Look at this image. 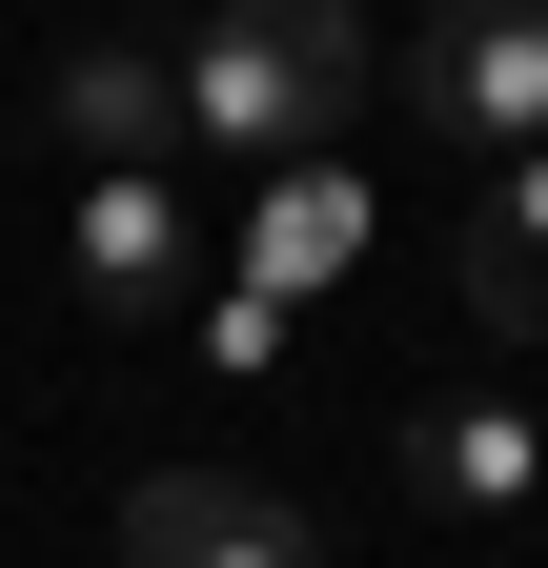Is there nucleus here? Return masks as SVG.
Here are the masks:
<instances>
[{
  "label": "nucleus",
  "instance_id": "1",
  "mask_svg": "<svg viewBox=\"0 0 548 568\" xmlns=\"http://www.w3.org/2000/svg\"><path fill=\"white\" fill-rule=\"evenodd\" d=\"M163 82H183V142H224V163L285 183V163H325V122L366 102V21L346 0H244V21H203Z\"/></svg>",
  "mask_w": 548,
  "mask_h": 568
},
{
  "label": "nucleus",
  "instance_id": "2",
  "mask_svg": "<svg viewBox=\"0 0 548 568\" xmlns=\"http://www.w3.org/2000/svg\"><path fill=\"white\" fill-rule=\"evenodd\" d=\"M406 102H427L467 163H528V142H548V21H508V0H447V21L406 41Z\"/></svg>",
  "mask_w": 548,
  "mask_h": 568
},
{
  "label": "nucleus",
  "instance_id": "3",
  "mask_svg": "<svg viewBox=\"0 0 548 568\" xmlns=\"http://www.w3.org/2000/svg\"><path fill=\"white\" fill-rule=\"evenodd\" d=\"M122 568H325V528L244 467H143L122 487Z\"/></svg>",
  "mask_w": 548,
  "mask_h": 568
},
{
  "label": "nucleus",
  "instance_id": "4",
  "mask_svg": "<svg viewBox=\"0 0 548 568\" xmlns=\"http://www.w3.org/2000/svg\"><path fill=\"white\" fill-rule=\"evenodd\" d=\"M61 142H82V183H163V142H183V82L143 41H82L61 61Z\"/></svg>",
  "mask_w": 548,
  "mask_h": 568
},
{
  "label": "nucleus",
  "instance_id": "5",
  "mask_svg": "<svg viewBox=\"0 0 548 568\" xmlns=\"http://www.w3.org/2000/svg\"><path fill=\"white\" fill-rule=\"evenodd\" d=\"M406 487L488 528V508H528V487H548V447H528V406H508V386H467V406H427V426H406Z\"/></svg>",
  "mask_w": 548,
  "mask_h": 568
},
{
  "label": "nucleus",
  "instance_id": "6",
  "mask_svg": "<svg viewBox=\"0 0 548 568\" xmlns=\"http://www.w3.org/2000/svg\"><path fill=\"white\" fill-rule=\"evenodd\" d=\"M346 264H366V183L346 163H285L244 203V284H264V305H305V284H346Z\"/></svg>",
  "mask_w": 548,
  "mask_h": 568
},
{
  "label": "nucleus",
  "instance_id": "7",
  "mask_svg": "<svg viewBox=\"0 0 548 568\" xmlns=\"http://www.w3.org/2000/svg\"><path fill=\"white\" fill-rule=\"evenodd\" d=\"M61 284H82V305H183V203H163V183H82Z\"/></svg>",
  "mask_w": 548,
  "mask_h": 568
},
{
  "label": "nucleus",
  "instance_id": "8",
  "mask_svg": "<svg viewBox=\"0 0 548 568\" xmlns=\"http://www.w3.org/2000/svg\"><path fill=\"white\" fill-rule=\"evenodd\" d=\"M467 305H488V325H548V142L488 163V203H467Z\"/></svg>",
  "mask_w": 548,
  "mask_h": 568
}]
</instances>
